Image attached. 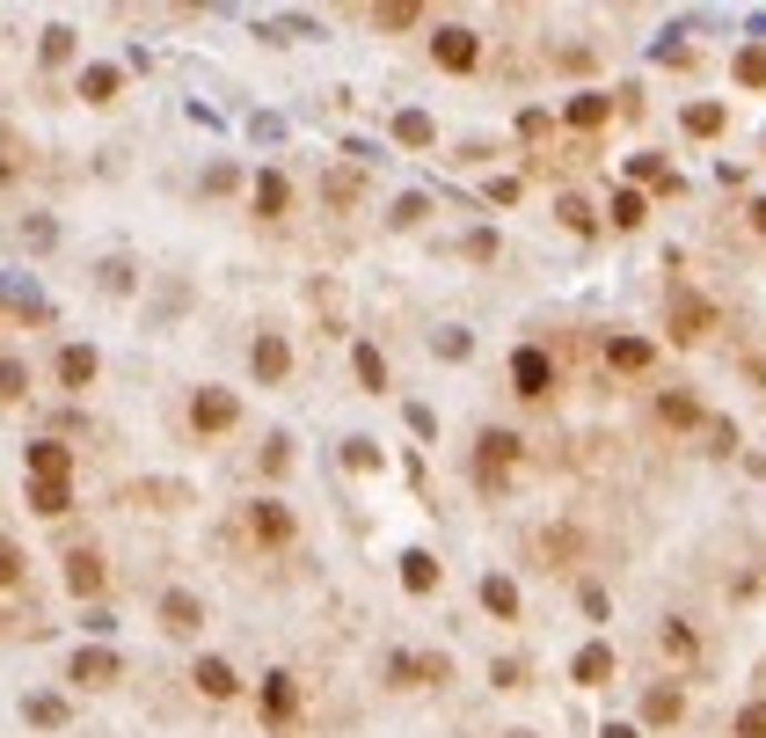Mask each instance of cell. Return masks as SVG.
I'll return each instance as SVG.
<instances>
[{
    "instance_id": "ac0fdd59",
    "label": "cell",
    "mask_w": 766,
    "mask_h": 738,
    "mask_svg": "<svg viewBox=\"0 0 766 738\" xmlns=\"http://www.w3.org/2000/svg\"><path fill=\"white\" fill-rule=\"evenodd\" d=\"M657 417L672 424V432H694V424H701V403H694V395H680V387H672V395H657Z\"/></svg>"
},
{
    "instance_id": "f1b7e54d",
    "label": "cell",
    "mask_w": 766,
    "mask_h": 738,
    "mask_svg": "<svg viewBox=\"0 0 766 738\" xmlns=\"http://www.w3.org/2000/svg\"><path fill=\"white\" fill-rule=\"evenodd\" d=\"M30 395V366L22 358H0V403H22Z\"/></svg>"
},
{
    "instance_id": "52a82bcc",
    "label": "cell",
    "mask_w": 766,
    "mask_h": 738,
    "mask_svg": "<svg viewBox=\"0 0 766 738\" xmlns=\"http://www.w3.org/2000/svg\"><path fill=\"white\" fill-rule=\"evenodd\" d=\"M124 673V658L118 650H103V644H88V650H73V666H67V680H81V687H110Z\"/></svg>"
},
{
    "instance_id": "ba28073f",
    "label": "cell",
    "mask_w": 766,
    "mask_h": 738,
    "mask_svg": "<svg viewBox=\"0 0 766 738\" xmlns=\"http://www.w3.org/2000/svg\"><path fill=\"white\" fill-rule=\"evenodd\" d=\"M248 366H256V381L278 387L285 373H293V344H285L278 330H263V336H256V352H248Z\"/></svg>"
},
{
    "instance_id": "836d02e7",
    "label": "cell",
    "mask_w": 766,
    "mask_h": 738,
    "mask_svg": "<svg viewBox=\"0 0 766 738\" xmlns=\"http://www.w3.org/2000/svg\"><path fill=\"white\" fill-rule=\"evenodd\" d=\"M67 59H73V30L52 22V30H44V67H67Z\"/></svg>"
},
{
    "instance_id": "277c9868",
    "label": "cell",
    "mask_w": 766,
    "mask_h": 738,
    "mask_svg": "<svg viewBox=\"0 0 766 738\" xmlns=\"http://www.w3.org/2000/svg\"><path fill=\"white\" fill-rule=\"evenodd\" d=\"M22 468H30V483H73V446L67 439H30L22 446Z\"/></svg>"
},
{
    "instance_id": "7bdbcfd3",
    "label": "cell",
    "mask_w": 766,
    "mask_h": 738,
    "mask_svg": "<svg viewBox=\"0 0 766 738\" xmlns=\"http://www.w3.org/2000/svg\"><path fill=\"white\" fill-rule=\"evenodd\" d=\"M752 228H759V234H766V198H752Z\"/></svg>"
},
{
    "instance_id": "8fae6325",
    "label": "cell",
    "mask_w": 766,
    "mask_h": 738,
    "mask_svg": "<svg viewBox=\"0 0 766 738\" xmlns=\"http://www.w3.org/2000/svg\"><path fill=\"white\" fill-rule=\"evenodd\" d=\"M197 621H205V599H197V593H161V629L191 636Z\"/></svg>"
},
{
    "instance_id": "d590c367",
    "label": "cell",
    "mask_w": 766,
    "mask_h": 738,
    "mask_svg": "<svg viewBox=\"0 0 766 738\" xmlns=\"http://www.w3.org/2000/svg\"><path fill=\"white\" fill-rule=\"evenodd\" d=\"M358 381H366V387H387V358L372 352V344H358Z\"/></svg>"
},
{
    "instance_id": "3957f363",
    "label": "cell",
    "mask_w": 766,
    "mask_h": 738,
    "mask_svg": "<svg viewBox=\"0 0 766 738\" xmlns=\"http://www.w3.org/2000/svg\"><path fill=\"white\" fill-rule=\"evenodd\" d=\"M664 330H672V344H701V336L715 330V307L701 293H672V315H664Z\"/></svg>"
},
{
    "instance_id": "7402d4cb",
    "label": "cell",
    "mask_w": 766,
    "mask_h": 738,
    "mask_svg": "<svg viewBox=\"0 0 766 738\" xmlns=\"http://www.w3.org/2000/svg\"><path fill=\"white\" fill-rule=\"evenodd\" d=\"M67 505H73V483H30V512H44V519H59Z\"/></svg>"
},
{
    "instance_id": "f35d334b",
    "label": "cell",
    "mask_w": 766,
    "mask_h": 738,
    "mask_svg": "<svg viewBox=\"0 0 766 738\" xmlns=\"http://www.w3.org/2000/svg\"><path fill=\"white\" fill-rule=\"evenodd\" d=\"M737 738H766V702H745V709H737Z\"/></svg>"
},
{
    "instance_id": "44dd1931",
    "label": "cell",
    "mask_w": 766,
    "mask_h": 738,
    "mask_svg": "<svg viewBox=\"0 0 766 738\" xmlns=\"http://www.w3.org/2000/svg\"><path fill=\"white\" fill-rule=\"evenodd\" d=\"M401 585H409V593H431V585H438L431 548H409V556H401Z\"/></svg>"
},
{
    "instance_id": "d6986e66",
    "label": "cell",
    "mask_w": 766,
    "mask_h": 738,
    "mask_svg": "<svg viewBox=\"0 0 766 738\" xmlns=\"http://www.w3.org/2000/svg\"><path fill=\"white\" fill-rule=\"evenodd\" d=\"M482 607L497 621H519V585H511V578H482Z\"/></svg>"
},
{
    "instance_id": "e0dca14e",
    "label": "cell",
    "mask_w": 766,
    "mask_h": 738,
    "mask_svg": "<svg viewBox=\"0 0 766 738\" xmlns=\"http://www.w3.org/2000/svg\"><path fill=\"white\" fill-rule=\"evenodd\" d=\"M562 118H570L576 132H599V124L613 118V103H606V95H570V110H562Z\"/></svg>"
},
{
    "instance_id": "83f0119b",
    "label": "cell",
    "mask_w": 766,
    "mask_h": 738,
    "mask_svg": "<svg viewBox=\"0 0 766 738\" xmlns=\"http://www.w3.org/2000/svg\"><path fill=\"white\" fill-rule=\"evenodd\" d=\"M22 717L44 724V731H59V724H67V702H59V695H30V702H22Z\"/></svg>"
},
{
    "instance_id": "ee69618b",
    "label": "cell",
    "mask_w": 766,
    "mask_h": 738,
    "mask_svg": "<svg viewBox=\"0 0 766 738\" xmlns=\"http://www.w3.org/2000/svg\"><path fill=\"white\" fill-rule=\"evenodd\" d=\"M599 738H635V724H606V731H599Z\"/></svg>"
},
{
    "instance_id": "4fadbf2b",
    "label": "cell",
    "mask_w": 766,
    "mask_h": 738,
    "mask_svg": "<svg viewBox=\"0 0 766 738\" xmlns=\"http://www.w3.org/2000/svg\"><path fill=\"white\" fill-rule=\"evenodd\" d=\"M570 680H576V687H606V680H613V650H606V644H584V650L570 658Z\"/></svg>"
},
{
    "instance_id": "4316f807",
    "label": "cell",
    "mask_w": 766,
    "mask_h": 738,
    "mask_svg": "<svg viewBox=\"0 0 766 738\" xmlns=\"http://www.w3.org/2000/svg\"><path fill=\"white\" fill-rule=\"evenodd\" d=\"M686 132H694V140H715V132H723V103H686Z\"/></svg>"
},
{
    "instance_id": "4dcf8cb0",
    "label": "cell",
    "mask_w": 766,
    "mask_h": 738,
    "mask_svg": "<svg viewBox=\"0 0 766 738\" xmlns=\"http://www.w3.org/2000/svg\"><path fill=\"white\" fill-rule=\"evenodd\" d=\"M737 81H745V89H766V44H745V52H737Z\"/></svg>"
},
{
    "instance_id": "e575fe53",
    "label": "cell",
    "mask_w": 766,
    "mask_h": 738,
    "mask_svg": "<svg viewBox=\"0 0 766 738\" xmlns=\"http://www.w3.org/2000/svg\"><path fill=\"white\" fill-rule=\"evenodd\" d=\"M344 468H358V475L380 468V446H372V439H344Z\"/></svg>"
},
{
    "instance_id": "7c38bea8",
    "label": "cell",
    "mask_w": 766,
    "mask_h": 738,
    "mask_svg": "<svg viewBox=\"0 0 766 738\" xmlns=\"http://www.w3.org/2000/svg\"><path fill=\"white\" fill-rule=\"evenodd\" d=\"M191 680H197V695H205V702H234V687H242L227 658H197V673H191Z\"/></svg>"
},
{
    "instance_id": "8d00e7d4",
    "label": "cell",
    "mask_w": 766,
    "mask_h": 738,
    "mask_svg": "<svg viewBox=\"0 0 766 738\" xmlns=\"http://www.w3.org/2000/svg\"><path fill=\"white\" fill-rule=\"evenodd\" d=\"M562 228H576V234H592V205H584V198H562Z\"/></svg>"
},
{
    "instance_id": "9a60e30c",
    "label": "cell",
    "mask_w": 766,
    "mask_h": 738,
    "mask_svg": "<svg viewBox=\"0 0 766 738\" xmlns=\"http://www.w3.org/2000/svg\"><path fill=\"white\" fill-rule=\"evenodd\" d=\"M285 205H293V183H285L278 169H263L256 176V212L263 220H285Z\"/></svg>"
},
{
    "instance_id": "ab89813d",
    "label": "cell",
    "mask_w": 766,
    "mask_h": 738,
    "mask_svg": "<svg viewBox=\"0 0 766 738\" xmlns=\"http://www.w3.org/2000/svg\"><path fill=\"white\" fill-rule=\"evenodd\" d=\"M285 461H293V439H270V446H263V468H270V475H285Z\"/></svg>"
},
{
    "instance_id": "7a4b0ae2",
    "label": "cell",
    "mask_w": 766,
    "mask_h": 738,
    "mask_svg": "<svg viewBox=\"0 0 766 738\" xmlns=\"http://www.w3.org/2000/svg\"><path fill=\"white\" fill-rule=\"evenodd\" d=\"M511 387H519L525 403H540V395L555 387V358L540 352V344H519V352H511Z\"/></svg>"
},
{
    "instance_id": "74e56055",
    "label": "cell",
    "mask_w": 766,
    "mask_h": 738,
    "mask_svg": "<svg viewBox=\"0 0 766 738\" xmlns=\"http://www.w3.org/2000/svg\"><path fill=\"white\" fill-rule=\"evenodd\" d=\"M8 585H22V548L16 542H0V593H8Z\"/></svg>"
},
{
    "instance_id": "6da1fadb",
    "label": "cell",
    "mask_w": 766,
    "mask_h": 738,
    "mask_svg": "<svg viewBox=\"0 0 766 738\" xmlns=\"http://www.w3.org/2000/svg\"><path fill=\"white\" fill-rule=\"evenodd\" d=\"M191 424H197V432H234V424H242V395H234V387H197V395H191Z\"/></svg>"
},
{
    "instance_id": "ffe728a7",
    "label": "cell",
    "mask_w": 766,
    "mask_h": 738,
    "mask_svg": "<svg viewBox=\"0 0 766 738\" xmlns=\"http://www.w3.org/2000/svg\"><path fill=\"white\" fill-rule=\"evenodd\" d=\"M59 381L88 387V381H95V352H88V344H67V352H59Z\"/></svg>"
},
{
    "instance_id": "5b68a950",
    "label": "cell",
    "mask_w": 766,
    "mask_h": 738,
    "mask_svg": "<svg viewBox=\"0 0 766 738\" xmlns=\"http://www.w3.org/2000/svg\"><path fill=\"white\" fill-rule=\"evenodd\" d=\"M431 59H438L446 73H474V59H482V37L460 30V22H446V30L431 37Z\"/></svg>"
},
{
    "instance_id": "8992f818",
    "label": "cell",
    "mask_w": 766,
    "mask_h": 738,
    "mask_svg": "<svg viewBox=\"0 0 766 738\" xmlns=\"http://www.w3.org/2000/svg\"><path fill=\"white\" fill-rule=\"evenodd\" d=\"M248 534H256L263 548H285L293 542V512H285L278 497H256V505H248Z\"/></svg>"
},
{
    "instance_id": "5bb4252c",
    "label": "cell",
    "mask_w": 766,
    "mask_h": 738,
    "mask_svg": "<svg viewBox=\"0 0 766 738\" xmlns=\"http://www.w3.org/2000/svg\"><path fill=\"white\" fill-rule=\"evenodd\" d=\"M299 709V687H293V673H270V680H263V717L270 724H285Z\"/></svg>"
},
{
    "instance_id": "30bf717a",
    "label": "cell",
    "mask_w": 766,
    "mask_h": 738,
    "mask_svg": "<svg viewBox=\"0 0 766 738\" xmlns=\"http://www.w3.org/2000/svg\"><path fill=\"white\" fill-rule=\"evenodd\" d=\"M519 461V439L511 432H482V454H474V468H482V483H504V468Z\"/></svg>"
},
{
    "instance_id": "b9f144b4",
    "label": "cell",
    "mask_w": 766,
    "mask_h": 738,
    "mask_svg": "<svg viewBox=\"0 0 766 738\" xmlns=\"http://www.w3.org/2000/svg\"><path fill=\"white\" fill-rule=\"evenodd\" d=\"M329 198H336V205H350V198H358V176H344V169H336V176H329Z\"/></svg>"
},
{
    "instance_id": "d6a6232c",
    "label": "cell",
    "mask_w": 766,
    "mask_h": 738,
    "mask_svg": "<svg viewBox=\"0 0 766 738\" xmlns=\"http://www.w3.org/2000/svg\"><path fill=\"white\" fill-rule=\"evenodd\" d=\"M664 650H672V658H701V636L686 629V621H664Z\"/></svg>"
},
{
    "instance_id": "d4e9b609",
    "label": "cell",
    "mask_w": 766,
    "mask_h": 738,
    "mask_svg": "<svg viewBox=\"0 0 766 738\" xmlns=\"http://www.w3.org/2000/svg\"><path fill=\"white\" fill-rule=\"evenodd\" d=\"M118 95V67H81V103H110Z\"/></svg>"
},
{
    "instance_id": "1f68e13d",
    "label": "cell",
    "mask_w": 766,
    "mask_h": 738,
    "mask_svg": "<svg viewBox=\"0 0 766 738\" xmlns=\"http://www.w3.org/2000/svg\"><path fill=\"white\" fill-rule=\"evenodd\" d=\"M643 191H613V228H643Z\"/></svg>"
},
{
    "instance_id": "f546056e",
    "label": "cell",
    "mask_w": 766,
    "mask_h": 738,
    "mask_svg": "<svg viewBox=\"0 0 766 738\" xmlns=\"http://www.w3.org/2000/svg\"><path fill=\"white\" fill-rule=\"evenodd\" d=\"M395 140H401V146H431V118H423V110H401V118H395Z\"/></svg>"
},
{
    "instance_id": "603a6c76",
    "label": "cell",
    "mask_w": 766,
    "mask_h": 738,
    "mask_svg": "<svg viewBox=\"0 0 766 738\" xmlns=\"http://www.w3.org/2000/svg\"><path fill=\"white\" fill-rule=\"evenodd\" d=\"M423 8L417 0H387V8H372V30H417Z\"/></svg>"
},
{
    "instance_id": "9c48e42d",
    "label": "cell",
    "mask_w": 766,
    "mask_h": 738,
    "mask_svg": "<svg viewBox=\"0 0 766 738\" xmlns=\"http://www.w3.org/2000/svg\"><path fill=\"white\" fill-rule=\"evenodd\" d=\"M67 593H73V599H95V593H103V556H95V548H73V556H67Z\"/></svg>"
},
{
    "instance_id": "2e32d148",
    "label": "cell",
    "mask_w": 766,
    "mask_h": 738,
    "mask_svg": "<svg viewBox=\"0 0 766 738\" xmlns=\"http://www.w3.org/2000/svg\"><path fill=\"white\" fill-rule=\"evenodd\" d=\"M650 358H657V352H650L643 336H613V344H606V366L613 373H650Z\"/></svg>"
},
{
    "instance_id": "60d3db41",
    "label": "cell",
    "mask_w": 766,
    "mask_h": 738,
    "mask_svg": "<svg viewBox=\"0 0 766 738\" xmlns=\"http://www.w3.org/2000/svg\"><path fill=\"white\" fill-rule=\"evenodd\" d=\"M708 439H715V454H731V446H737V424H731V417H715V424H708Z\"/></svg>"
},
{
    "instance_id": "cb8c5ba5",
    "label": "cell",
    "mask_w": 766,
    "mask_h": 738,
    "mask_svg": "<svg viewBox=\"0 0 766 738\" xmlns=\"http://www.w3.org/2000/svg\"><path fill=\"white\" fill-rule=\"evenodd\" d=\"M680 709H686L680 687H650V695H643V717H650V724H680Z\"/></svg>"
},
{
    "instance_id": "484cf974",
    "label": "cell",
    "mask_w": 766,
    "mask_h": 738,
    "mask_svg": "<svg viewBox=\"0 0 766 738\" xmlns=\"http://www.w3.org/2000/svg\"><path fill=\"white\" fill-rule=\"evenodd\" d=\"M627 176H635V183H657V191H680V176H672L657 154H635V161H627Z\"/></svg>"
}]
</instances>
